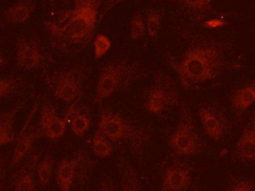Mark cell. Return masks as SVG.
I'll return each mask as SVG.
<instances>
[{
	"instance_id": "cell-6",
	"label": "cell",
	"mask_w": 255,
	"mask_h": 191,
	"mask_svg": "<svg viewBox=\"0 0 255 191\" xmlns=\"http://www.w3.org/2000/svg\"><path fill=\"white\" fill-rule=\"evenodd\" d=\"M123 70L120 66L110 64L102 72L96 88V102L106 100L115 94L121 84Z\"/></svg>"
},
{
	"instance_id": "cell-19",
	"label": "cell",
	"mask_w": 255,
	"mask_h": 191,
	"mask_svg": "<svg viewBox=\"0 0 255 191\" xmlns=\"http://www.w3.org/2000/svg\"><path fill=\"white\" fill-rule=\"evenodd\" d=\"M13 188L15 191H17L37 190V183L32 171L25 170L22 171L13 182Z\"/></svg>"
},
{
	"instance_id": "cell-20",
	"label": "cell",
	"mask_w": 255,
	"mask_h": 191,
	"mask_svg": "<svg viewBox=\"0 0 255 191\" xmlns=\"http://www.w3.org/2000/svg\"><path fill=\"white\" fill-rule=\"evenodd\" d=\"M94 154L100 159H106L112 156L113 147L107 138L98 133L94 137L92 144Z\"/></svg>"
},
{
	"instance_id": "cell-28",
	"label": "cell",
	"mask_w": 255,
	"mask_h": 191,
	"mask_svg": "<svg viewBox=\"0 0 255 191\" xmlns=\"http://www.w3.org/2000/svg\"><path fill=\"white\" fill-rule=\"evenodd\" d=\"M199 10L208 8L211 5L212 0H197Z\"/></svg>"
},
{
	"instance_id": "cell-5",
	"label": "cell",
	"mask_w": 255,
	"mask_h": 191,
	"mask_svg": "<svg viewBox=\"0 0 255 191\" xmlns=\"http://www.w3.org/2000/svg\"><path fill=\"white\" fill-rule=\"evenodd\" d=\"M39 124L45 136L52 141L62 138L67 130L65 119L60 118L54 107L49 103L44 104L40 110Z\"/></svg>"
},
{
	"instance_id": "cell-11",
	"label": "cell",
	"mask_w": 255,
	"mask_h": 191,
	"mask_svg": "<svg viewBox=\"0 0 255 191\" xmlns=\"http://www.w3.org/2000/svg\"><path fill=\"white\" fill-rule=\"evenodd\" d=\"M35 8V0H19L4 10L6 20L10 23L26 22Z\"/></svg>"
},
{
	"instance_id": "cell-14",
	"label": "cell",
	"mask_w": 255,
	"mask_h": 191,
	"mask_svg": "<svg viewBox=\"0 0 255 191\" xmlns=\"http://www.w3.org/2000/svg\"><path fill=\"white\" fill-rule=\"evenodd\" d=\"M199 117L204 130L214 141H219L223 137V128L221 122L211 110L202 108L199 110Z\"/></svg>"
},
{
	"instance_id": "cell-30",
	"label": "cell",
	"mask_w": 255,
	"mask_h": 191,
	"mask_svg": "<svg viewBox=\"0 0 255 191\" xmlns=\"http://www.w3.org/2000/svg\"><path fill=\"white\" fill-rule=\"evenodd\" d=\"M4 64V58L1 56V54H0V67L2 66V64Z\"/></svg>"
},
{
	"instance_id": "cell-27",
	"label": "cell",
	"mask_w": 255,
	"mask_h": 191,
	"mask_svg": "<svg viewBox=\"0 0 255 191\" xmlns=\"http://www.w3.org/2000/svg\"><path fill=\"white\" fill-rule=\"evenodd\" d=\"M224 24V22L220 19H211V20H208L205 22V26L211 28H220V27L223 26Z\"/></svg>"
},
{
	"instance_id": "cell-9",
	"label": "cell",
	"mask_w": 255,
	"mask_h": 191,
	"mask_svg": "<svg viewBox=\"0 0 255 191\" xmlns=\"http://www.w3.org/2000/svg\"><path fill=\"white\" fill-rule=\"evenodd\" d=\"M236 149L241 160H255V117L249 122L243 131L237 142Z\"/></svg>"
},
{
	"instance_id": "cell-13",
	"label": "cell",
	"mask_w": 255,
	"mask_h": 191,
	"mask_svg": "<svg viewBox=\"0 0 255 191\" xmlns=\"http://www.w3.org/2000/svg\"><path fill=\"white\" fill-rule=\"evenodd\" d=\"M190 177L188 171L180 168H171L165 173L163 186L164 190L182 191L188 186Z\"/></svg>"
},
{
	"instance_id": "cell-23",
	"label": "cell",
	"mask_w": 255,
	"mask_h": 191,
	"mask_svg": "<svg viewBox=\"0 0 255 191\" xmlns=\"http://www.w3.org/2000/svg\"><path fill=\"white\" fill-rule=\"evenodd\" d=\"M161 16L159 11L151 10L147 14L146 28L148 36L154 37L157 35L160 28Z\"/></svg>"
},
{
	"instance_id": "cell-29",
	"label": "cell",
	"mask_w": 255,
	"mask_h": 191,
	"mask_svg": "<svg viewBox=\"0 0 255 191\" xmlns=\"http://www.w3.org/2000/svg\"><path fill=\"white\" fill-rule=\"evenodd\" d=\"M3 171V161L2 159H0V178H1V174Z\"/></svg>"
},
{
	"instance_id": "cell-15",
	"label": "cell",
	"mask_w": 255,
	"mask_h": 191,
	"mask_svg": "<svg viewBox=\"0 0 255 191\" xmlns=\"http://www.w3.org/2000/svg\"><path fill=\"white\" fill-rule=\"evenodd\" d=\"M169 103V96L163 88L154 87L148 94L145 108L153 114H159L165 109Z\"/></svg>"
},
{
	"instance_id": "cell-3",
	"label": "cell",
	"mask_w": 255,
	"mask_h": 191,
	"mask_svg": "<svg viewBox=\"0 0 255 191\" xmlns=\"http://www.w3.org/2000/svg\"><path fill=\"white\" fill-rule=\"evenodd\" d=\"M15 59L19 68L37 70L41 65L43 59L40 45L34 39H19L16 43Z\"/></svg>"
},
{
	"instance_id": "cell-31",
	"label": "cell",
	"mask_w": 255,
	"mask_h": 191,
	"mask_svg": "<svg viewBox=\"0 0 255 191\" xmlns=\"http://www.w3.org/2000/svg\"><path fill=\"white\" fill-rule=\"evenodd\" d=\"M4 25H3L2 22H0V27H3Z\"/></svg>"
},
{
	"instance_id": "cell-1",
	"label": "cell",
	"mask_w": 255,
	"mask_h": 191,
	"mask_svg": "<svg viewBox=\"0 0 255 191\" xmlns=\"http://www.w3.org/2000/svg\"><path fill=\"white\" fill-rule=\"evenodd\" d=\"M223 55L213 45H199L189 49L182 60L173 66L184 88L213 80L223 67Z\"/></svg>"
},
{
	"instance_id": "cell-18",
	"label": "cell",
	"mask_w": 255,
	"mask_h": 191,
	"mask_svg": "<svg viewBox=\"0 0 255 191\" xmlns=\"http://www.w3.org/2000/svg\"><path fill=\"white\" fill-rule=\"evenodd\" d=\"M54 159L51 156L45 158L37 168V180L42 187H48L53 174Z\"/></svg>"
},
{
	"instance_id": "cell-2",
	"label": "cell",
	"mask_w": 255,
	"mask_h": 191,
	"mask_svg": "<svg viewBox=\"0 0 255 191\" xmlns=\"http://www.w3.org/2000/svg\"><path fill=\"white\" fill-rule=\"evenodd\" d=\"M97 19V7L91 1H87L70 12L67 22L62 27L53 22H47L46 25L57 37L73 43H82L88 41L94 34Z\"/></svg>"
},
{
	"instance_id": "cell-16",
	"label": "cell",
	"mask_w": 255,
	"mask_h": 191,
	"mask_svg": "<svg viewBox=\"0 0 255 191\" xmlns=\"http://www.w3.org/2000/svg\"><path fill=\"white\" fill-rule=\"evenodd\" d=\"M20 107L0 115V147L13 142L15 138L13 133V122L15 115Z\"/></svg>"
},
{
	"instance_id": "cell-22",
	"label": "cell",
	"mask_w": 255,
	"mask_h": 191,
	"mask_svg": "<svg viewBox=\"0 0 255 191\" xmlns=\"http://www.w3.org/2000/svg\"><path fill=\"white\" fill-rule=\"evenodd\" d=\"M94 46L95 58L100 59L110 50L112 41L107 36L100 34L94 40Z\"/></svg>"
},
{
	"instance_id": "cell-24",
	"label": "cell",
	"mask_w": 255,
	"mask_h": 191,
	"mask_svg": "<svg viewBox=\"0 0 255 191\" xmlns=\"http://www.w3.org/2000/svg\"><path fill=\"white\" fill-rule=\"evenodd\" d=\"M145 25L142 16L139 14L133 16L130 22V37L136 40L141 38L145 34Z\"/></svg>"
},
{
	"instance_id": "cell-17",
	"label": "cell",
	"mask_w": 255,
	"mask_h": 191,
	"mask_svg": "<svg viewBox=\"0 0 255 191\" xmlns=\"http://www.w3.org/2000/svg\"><path fill=\"white\" fill-rule=\"evenodd\" d=\"M255 102V86H246L238 90L232 98V105L237 112L242 114Z\"/></svg>"
},
{
	"instance_id": "cell-7",
	"label": "cell",
	"mask_w": 255,
	"mask_h": 191,
	"mask_svg": "<svg viewBox=\"0 0 255 191\" xmlns=\"http://www.w3.org/2000/svg\"><path fill=\"white\" fill-rule=\"evenodd\" d=\"M169 144L175 153L184 156L194 155L199 147L196 135L190 126L185 123L180 125L172 134Z\"/></svg>"
},
{
	"instance_id": "cell-8",
	"label": "cell",
	"mask_w": 255,
	"mask_h": 191,
	"mask_svg": "<svg viewBox=\"0 0 255 191\" xmlns=\"http://www.w3.org/2000/svg\"><path fill=\"white\" fill-rule=\"evenodd\" d=\"M99 132L115 142L125 136L127 132V123L119 114L105 111L100 115L99 120Z\"/></svg>"
},
{
	"instance_id": "cell-25",
	"label": "cell",
	"mask_w": 255,
	"mask_h": 191,
	"mask_svg": "<svg viewBox=\"0 0 255 191\" xmlns=\"http://www.w3.org/2000/svg\"><path fill=\"white\" fill-rule=\"evenodd\" d=\"M16 83L13 79H0V98L7 96L14 88Z\"/></svg>"
},
{
	"instance_id": "cell-26",
	"label": "cell",
	"mask_w": 255,
	"mask_h": 191,
	"mask_svg": "<svg viewBox=\"0 0 255 191\" xmlns=\"http://www.w3.org/2000/svg\"><path fill=\"white\" fill-rule=\"evenodd\" d=\"M232 191H255V187L253 183H250L248 181L241 182L238 184L234 186V187L231 189Z\"/></svg>"
},
{
	"instance_id": "cell-10",
	"label": "cell",
	"mask_w": 255,
	"mask_h": 191,
	"mask_svg": "<svg viewBox=\"0 0 255 191\" xmlns=\"http://www.w3.org/2000/svg\"><path fill=\"white\" fill-rule=\"evenodd\" d=\"M39 133L36 129H28L22 132L18 138L16 145L12 154L10 165L15 166L20 163L31 151L33 144L38 138Z\"/></svg>"
},
{
	"instance_id": "cell-21",
	"label": "cell",
	"mask_w": 255,
	"mask_h": 191,
	"mask_svg": "<svg viewBox=\"0 0 255 191\" xmlns=\"http://www.w3.org/2000/svg\"><path fill=\"white\" fill-rule=\"evenodd\" d=\"M90 126H91V120L85 114L76 113L73 114L70 120V128L72 132L79 138H82L88 132Z\"/></svg>"
},
{
	"instance_id": "cell-4",
	"label": "cell",
	"mask_w": 255,
	"mask_h": 191,
	"mask_svg": "<svg viewBox=\"0 0 255 191\" xmlns=\"http://www.w3.org/2000/svg\"><path fill=\"white\" fill-rule=\"evenodd\" d=\"M82 88V79L76 72L64 71L56 76L54 82L55 96L70 103L77 99Z\"/></svg>"
},
{
	"instance_id": "cell-12",
	"label": "cell",
	"mask_w": 255,
	"mask_h": 191,
	"mask_svg": "<svg viewBox=\"0 0 255 191\" xmlns=\"http://www.w3.org/2000/svg\"><path fill=\"white\" fill-rule=\"evenodd\" d=\"M77 162L74 159L61 160L56 172V182L60 190L68 191L71 189L76 177Z\"/></svg>"
}]
</instances>
